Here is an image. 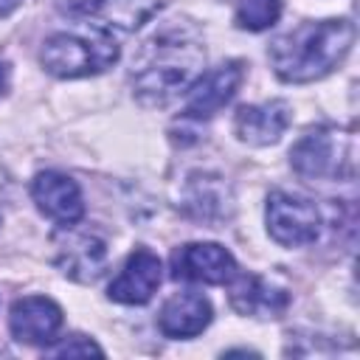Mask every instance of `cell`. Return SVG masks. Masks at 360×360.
<instances>
[{
  "instance_id": "obj_1",
  "label": "cell",
  "mask_w": 360,
  "mask_h": 360,
  "mask_svg": "<svg viewBox=\"0 0 360 360\" xmlns=\"http://www.w3.org/2000/svg\"><path fill=\"white\" fill-rule=\"evenodd\" d=\"M205 68V48L180 25L155 34L132 65V90L143 104H166L186 93Z\"/></svg>"
},
{
  "instance_id": "obj_2",
  "label": "cell",
  "mask_w": 360,
  "mask_h": 360,
  "mask_svg": "<svg viewBox=\"0 0 360 360\" xmlns=\"http://www.w3.org/2000/svg\"><path fill=\"white\" fill-rule=\"evenodd\" d=\"M354 42V25L349 20L301 22L292 31L276 37L267 48L270 65L281 82L304 84L332 73Z\"/></svg>"
},
{
  "instance_id": "obj_3",
  "label": "cell",
  "mask_w": 360,
  "mask_h": 360,
  "mask_svg": "<svg viewBox=\"0 0 360 360\" xmlns=\"http://www.w3.org/2000/svg\"><path fill=\"white\" fill-rule=\"evenodd\" d=\"M42 68L59 79H82L107 70L118 59V45L107 31L93 34H53L42 45Z\"/></svg>"
},
{
  "instance_id": "obj_4",
  "label": "cell",
  "mask_w": 360,
  "mask_h": 360,
  "mask_svg": "<svg viewBox=\"0 0 360 360\" xmlns=\"http://www.w3.org/2000/svg\"><path fill=\"white\" fill-rule=\"evenodd\" d=\"M292 169L307 180H340L354 172V135L335 127H318L290 149Z\"/></svg>"
},
{
  "instance_id": "obj_5",
  "label": "cell",
  "mask_w": 360,
  "mask_h": 360,
  "mask_svg": "<svg viewBox=\"0 0 360 360\" xmlns=\"http://www.w3.org/2000/svg\"><path fill=\"white\" fill-rule=\"evenodd\" d=\"M267 233L284 248H304L321 236V214L318 208L295 194L273 191L267 197Z\"/></svg>"
},
{
  "instance_id": "obj_6",
  "label": "cell",
  "mask_w": 360,
  "mask_h": 360,
  "mask_svg": "<svg viewBox=\"0 0 360 360\" xmlns=\"http://www.w3.org/2000/svg\"><path fill=\"white\" fill-rule=\"evenodd\" d=\"M166 0H56L59 11L98 31H135Z\"/></svg>"
},
{
  "instance_id": "obj_7",
  "label": "cell",
  "mask_w": 360,
  "mask_h": 360,
  "mask_svg": "<svg viewBox=\"0 0 360 360\" xmlns=\"http://www.w3.org/2000/svg\"><path fill=\"white\" fill-rule=\"evenodd\" d=\"M172 276L197 284H228L236 276V262L217 242H188L172 253Z\"/></svg>"
},
{
  "instance_id": "obj_8",
  "label": "cell",
  "mask_w": 360,
  "mask_h": 360,
  "mask_svg": "<svg viewBox=\"0 0 360 360\" xmlns=\"http://www.w3.org/2000/svg\"><path fill=\"white\" fill-rule=\"evenodd\" d=\"M242 65L239 62H222L211 68L208 73H200L197 82L188 87L186 96V118L191 121H205L214 112H219L239 90L242 84Z\"/></svg>"
},
{
  "instance_id": "obj_9",
  "label": "cell",
  "mask_w": 360,
  "mask_h": 360,
  "mask_svg": "<svg viewBox=\"0 0 360 360\" xmlns=\"http://www.w3.org/2000/svg\"><path fill=\"white\" fill-rule=\"evenodd\" d=\"M65 228L68 231H62L53 239L59 270L76 281H96L107 267L104 239L87 231H73V225H65Z\"/></svg>"
},
{
  "instance_id": "obj_10",
  "label": "cell",
  "mask_w": 360,
  "mask_h": 360,
  "mask_svg": "<svg viewBox=\"0 0 360 360\" xmlns=\"http://www.w3.org/2000/svg\"><path fill=\"white\" fill-rule=\"evenodd\" d=\"M31 197L37 208L59 222V225H76L84 217V197L73 177L62 172H39L31 183Z\"/></svg>"
},
{
  "instance_id": "obj_11",
  "label": "cell",
  "mask_w": 360,
  "mask_h": 360,
  "mask_svg": "<svg viewBox=\"0 0 360 360\" xmlns=\"http://www.w3.org/2000/svg\"><path fill=\"white\" fill-rule=\"evenodd\" d=\"M163 281V264L158 259V253H152L149 248H138L129 253V259L124 262L121 273L112 278L107 295L110 301L118 304H146L155 290Z\"/></svg>"
},
{
  "instance_id": "obj_12",
  "label": "cell",
  "mask_w": 360,
  "mask_h": 360,
  "mask_svg": "<svg viewBox=\"0 0 360 360\" xmlns=\"http://www.w3.org/2000/svg\"><path fill=\"white\" fill-rule=\"evenodd\" d=\"M8 329L20 343H31V346L51 343L62 329V309L56 301L45 295L17 298L8 312Z\"/></svg>"
},
{
  "instance_id": "obj_13",
  "label": "cell",
  "mask_w": 360,
  "mask_h": 360,
  "mask_svg": "<svg viewBox=\"0 0 360 360\" xmlns=\"http://www.w3.org/2000/svg\"><path fill=\"white\" fill-rule=\"evenodd\" d=\"M290 127V107L287 101H264V104H245L233 118L236 138L250 146L276 143L284 129Z\"/></svg>"
},
{
  "instance_id": "obj_14",
  "label": "cell",
  "mask_w": 360,
  "mask_h": 360,
  "mask_svg": "<svg viewBox=\"0 0 360 360\" xmlns=\"http://www.w3.org/2000/svg\"><path fill=\"white\" fill-rule=\"evenodd\" d=\"M211 318H214V309L208 298L186 290L166 298L158 315V326L166 338H194L211 323Z\"/></svg>"
},
{
  "instance_id": "obj_15",
  "label": "cell",
  "mask_w": 360,
  "mask_h": 360,
  "mask_svg": "<svg viewBox=\"0 0 360 360\" xmlns=\"http://www.w3.org/2000/svg\"><path fill=\"white\" fill-rule=\"evenodd\" d=\"M231 307L239 312V315H250V318H278L287 304H290V295L270 284L267 278L262 276H233L231 278Z\"/></svg>"
},
{
  "instance_id": "obj_16",
  "label": "cell",
  "mask_w": 360,
  "mask_h": 360,
  "mask_svg": "<svg viewBox=\"0 0 360 360\" xmlns=\"http://www.w3.org/2000/svg\"><path fill=\"white\" fill-rule=\"evenodd\" d=\"M281 14V0H236V25L245 31H264Z\"/></svg>"
},
{
  "instance_id": "obj_17",
  "label": "cell",
  "mask_w": 360,
  "mask_h": 360,
  "mask_svg": "<svg viewBox=\"0 0 360 360\" xmlns=\"http://www.w3.org/2000/svg\"><path fill=\"white\" fill-rule=\"evenodd\" d=\"M51 354H53V357H90V354L101 357L104 352H101V346H96L90 338H84V335H73V338L62 340L59 346H53Z\"/></svg>"
},
{
  "instance_id": "obj_18",
  "label": "cell",
  "mask_w": 360,
  "mask_h": 360,
  "mask_svg": "<svg viewBox=\"0 0 360 360\" xmlns=\"http://www.w3.org/2000/svg\"><path fill=\"white\" fill-rule=\"evenodd\" d=\"M22 0H0V17H6V14H11L17 6H20Z\"/></svg>"
},
{
  "instance_id": "obj_19",
  "label": "cell",
  "mask_w": 360,
  "mask_h": 360,
  "mask_svg": "<svg viewBox=\"0 0 360 360\" xmlns=\"http://www.w3.org/2000/svg\"><path fill=\"white\" fill-rule=\"evenodd\" d=\"M6 84H8V68H6V62L0 59V93L6 90Z\"/></svg>"
},
{
  "instance_id": "obj_20",
  "label": "cell",
  "mask_w": 360,
  "mask_h": 360,
  "mask_svg": "<svg viewBox=\"0 0 360 360\" xmlns=\"http://www.w3.org/2000/svg\"><path fill=\"white\" fill-rule=\"evenodd\" d=\"M3 194H6V174H3V169H0V200H3Z\"/></svg>"
}]
</instances>
